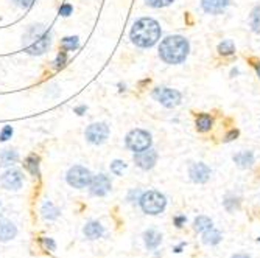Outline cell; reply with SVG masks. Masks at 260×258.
Segmentation results:
<instances>
[{"label":"cell","mask_w":260,"mask_h":258,"mask_svg":"<svg viewBox=\"0 0 260 258\" xmlns=\"http://www.w3.org/2000/svg\"><path fill=\"white\" fill-rule=\"evenodd\" d=\"M254 68H256V72H257V76L260 78V61L254 64Z\"/></svg>","instance_id":"obj_38"},{"label":"cell","mask_w":260,"mask_h":258,"mask_svg":"<svg viewBox=\"0 0 260 258\" xmlns=\"http://www.w3.org/2000/svg\"><path fill=\"white\" fill-rule=\"evenodd\" d=\"M218 53L221 56H231L236 53V45H234V42L226 39L223 42H220V45H218Z\"/></svg>","instance_id":"obj_24"},{"label":"cell","mask_w":260,"mask_h":258,"mask_svg":"<svg viewBox=\"0 0 260 258\" xmlns=\"http://www.w3.org/2000/svg\"><path fill=\"white\" fill-rule=\"evenodd\" d=\"M232 258H251V257L246 254H236V255H232Z\"/></svg>","instance_id":"obj_37"},{"label":"cell","mask_w":260,"mask_h":258,"mask_svg":"<svg viewBox=\"0 0 260 258\" xmlns=\"http://www.w3.org/2000/svg\"><path fill=\"white\" fill-rule=\"evenodd\" d=\"M25 168H27L33 176L39 177V157L36 154H31L25 159Z\"/></svg>","instance_id":"obj_22"},{"label":"cell","mask_w":260,"mask_h":258,"mask_svg":"<svg viewBox=\"0 0 260 258\" xmlns=\"http://www.w3.org/2000/svg\"><path fill=\"white\" fill-rule=\"evenodd\" d=\"M152 143H153L152 134L145 131V129H132V131L128 132L127 139H125V145L132 152H140L152 148Z\"/></svg>","instance_id":"obj_5"},{"label":"cell","mask_w":260,"mask_h":258,"mask_svg":"<svg viewBox=\"0 0 260 258\" xmlns=\"http://www.w3.org/2000/svg\"><path fill=\"white\" fill-rule=\"evenodd\" d=\"M134 162H136V165L142 170H152L156 162H157V151L153 148H148L145 151H140V152H134Z\"/></svg>","instance_id":"obj_11"},{"label":"cell","mask_w":260,"mask_h":258,"mask_svg":"<svg viewBox=\"0 0 260 258\" xmlns=\"http://www.w3.org/2000/svg\"><path fill=\"white\" fill-rule=\"evenodd\" d=\"M186 221H187V219H186V216H176V218H174V226L181 229V227L184 226V222H186Z\"/></svg>","instance_id":"obj_35"},{"label":"cell","mask_w":260,"mask_h":258,"mask_svg":"<svg viewBox=\"0 0 260 258\" xmlns=\"http://www.w3.org/2000/svg\"><path fill=\"white\" fill-rule=\"evenodd\" d=\"M72 11H73V8H72V5H69V3H64V5H61V8H60V14L64 16V17L70 16Z\"/></svg>","instance_id":"obj_32"},{"label":"cell","mask_w":260,"mask_h":258,"mask_svg":"<svg viewBox=\"0 0 260 258\" xmlns=\"http://www.w3.org/2000/svg\"><path fill=\"white\" fill-rule=\"evenodd\" d=\"M41 213H43V218L47 219V221H55L60 218V209L56 207V205L53 202H50V201H45L43 204V207H41Z\"/></svg>","instance_id":"obj_16"},{"label":"cell","mask_w":260,"mask_h":258,"mask_svg":"<svg viewBox=\"0 0 260 258\" xmlns=\"http://www.w3.org/2000/svg\"><path fill=\"white\" fill-rule=\"evenodd\" d=\"M221 234L218 230H215L214 227L212 229H209L206 232H203V243L207 244V246H215L221 241Z\"/></svg>","instance_id":"obj_20"},{"label":"cell","mask_w":260,"mask_h":258,"mask_svg":"<svg viewBox=\"0 0 260 258\" xmlns=\"http://www.w3.org/2000/svg\"><path fill=\"white\" fill-rule=\"evenodd\" d=\"M161 34L162 30L157 21L152 19V17H142L132 25L130 36L132 44H136L140 48H150L161 39Z\"/></svg>","instance_id":"obj_1"},{"label":"cell","mask_w":260,"mask_h":258,"mask_svg":"<svg viewBox=\"0 0 260 258\" xmlns=\"http://www.w3.org/2000/svg\"><path fill=\"white\" fill-rule=\"evenodd\" d=\"M212 227H214L212 219L207 218V216H203V215H201V216H198L195 219V222H194V229L196 232H206V230L212 229Z\"/></svg>","instance_id":"obj_23"},{"label":"cell","mask_w":260,"mask_h":258,"mask_svg":"<svg viewBox=\"0 0 260 258\" xmlns=\"http://www.w3.org/2000/svg\"><path fill=\"white\" fill-rule=\"evenodd\" d=\"M86 140L92 145H102L109 137V126L106 123H92L86 128Z\"/></svg>","instance_id":"obj_8"},{"label":"cell","mask_w":260,"mask_h":258,"mask_svg":"<svg viewBox=\"0 0 260 258\" xmlns=\"http://www.w3.org/2000/svg\"><path fill=\"white\" fill-rule=\"evenodd\" d=\"M13 135V128L11 126H5L0 132V142H6L8 139H11Z\"/></svg>","instance_id":"obj_30"},{"label":"cell","mask_w":260,"mask_h":258,"mask_svg":"<svg viewBox=\"0 0 260 258\" xmlns=\"http://www.w3.org/2000/svg\"><path fill=\"white\" fill-rule=\"evenodd\" d=\"M18 235V227H16L11 221H0V241L6 243L11 241V239Z\"/></svg>","instance_id":"obj_15"},{"label":"cell","mask_w":260,"mask_h":258,"mask_svg":"<svg viewBox=\"0 0 260 258\" xmlns=\"http://www.w3.org/2000/svg\"><path fill=\"white\" fill-rule=\"evenodd\" d=\"M229 5V0H201V6L207 14H221Z\"/></svg>","instance_id":"obj_13"},{"label":"cell","mask_w":260,"mask_h":258,"mask_svg":"<svg viewBox=\"0 0 260 258\" xmlns=\"http://www.w3.org/2000/svg\"><path fill=\"white\" fill-rule=\"evenodd\" d=\"M153 98L165 108H176L181 103V92L170 87H156L153 90Z\"/></svg>","instance_id":"obj_7"},{"label":"cell","mask_w":260,"mask_h":258,"mask_svg":"<svg viewBox=\"0 0 260 258\" xmlns=\"http://www.w3.org/2000/svg\"><path fill=\"white\" fill-rule=\"evenodd\" d=\"M145 2L152 8H165V6L172 5L174 0H145Z\"/></svg>","instance_id":"obj_28"},{"label":"cell","mask_w":260,"mask_h":258,"mask_svg":"<svg viewBox=\"0 0 260 258\" xmlns=\"http://www.w3.org/2000/svg\"><path fill=\"white\" fill-rule=\"evenodd\" d=\"M65 180H67V184H69L70 187L81 190V188L89 187L90 180H92V174H90V171L86 167L75 165V167H72L69 171H67Z\"/></svg>","instance_id":"obj_6"},{"label":"cell","mask_w":260,"mask_h":258,"mask_svg":"<svg viewBox=\"0 0 260 258\" xmlns=\"http://www.w3.org/2000/svg\"><path fill=\"white\" fill-rule=\"evenodd\" d=\"M112 188V182L111 179H109L106 174L100 173L97 176H92V180L89 184V190H90V194L94 196H106L109 192H111Z\"/></svg>","instance_id":"obj_9"},{"label":"cell","mask_w":260,"mask_h":258,"mask_svg":"<svg viewBox=\"0 0 260 258\" xmlns=\"http://www.w3.org/2000/svg\"><path fill=\"white\" fill-rule=\"evenodd\" d=\"M75 112H77L78 115H83V112H86V106H80V108H77V109H75Z\"/></svg>","instance_id":"obj_36"},{"label":"cell","mask_w":260,"mask_h":258,"mask_svg":"<svg viewBox=\"0 0 260 258\" xmlns=\"http://www.w3.org/2000/svg\"><path fill=\"white\" fill-rule=\"evenodd\" d=\"M14 2L18 3L19 6H22V8H31L36 0H14Z\"/></svg>","instance_id":"obj_34"},{"label":"cell","mask_w":260,"mask_h":258,"mask_svg":"<svg viewBox=\"0 0 260 258\" xmlns=\"http://www.w3.org/2000/svg\"><path fill=\"white\" fill-rule=\"evenodd\" d=\"M257 241H260V236H259V238H257Z\"/></svg>","instance_id":"obj_40"},{"label":"cell","mask_w":260,"mask_h":258,"mask_svg":"<svg viewBox=\"0 0 260 258\" xmlns=\"http://www.w3.org/2000/svg\"><path fill=\"white\" fill-rule=\"evenodd\" d=\"M19 159V154L14 150H5L0 152V167H10Z\"/></svg>","instance_id":"obj_21"},{"label":"cell","mask_w":260,"mask_h":258,"mask_svg":"<svg viewBox=\"0 0 260 258\" xmlns=\"http://www.w3.org/2000/svg\"><path fill=\"white\" fill-rule=\"evenodd\" d=\"M189 51H190L189 41L184 36H179V34L165 38L161 42V45H159V56H161L165 64L170 65H176L186 61Z\"/></svg>","instance_id":"obj_2"},{"label":"cell","mask_w":260,"mask_h":258,"mask_svg":"<svg viewBox=\"0 0 260 258\" xmlns=\"http://www.w3.org/2000/svg\"><path fill=\"white\" fill-rule=\"evenodd\" d=\"M189 176L195 184H206L209 177H211V168L203 162L194 163L189 170Z\"/></svg>","instance_id":"obj_12"},{"label":"cell","mask_w":260,"mask_h":258,"mask_svg":"<svg viewBox=\"0 0 260 258\" xmlns=\"http://www.w3.org/2000/svg\"><path fill=\"white\" fill-rule=\"evenodd\" d=\"M214 125V118L209 115V114H199L195 120V126L199 132H207L212 129Z\"/></svg>","instance_id":"obj_19"},{"label":"cell","mask_w":260,"mask_h":258,"mask_svg":"<svg viewBox=\"0 0 260 258\" xmlns=\"http://www.w3.org/2000/svg\"><path fill=\"white\" fill-rule=\"evenodd\" d=\"M41 244L45 249V251H50V252H55L56 251V243L53 238H41Z\"/></svg>","instance_id":"obj_29"},{"label":"cell","mask_w":260,"mask_h":258,"mask_svg":"<svg viewBox=\"0 0 260 258\" xmlns=\"http://www.w3.org/2000/svg\"><path fill=\"white\" fill-rule=\"evenodd\" d=\"M234 162H236L240 168H249L254 163V154L251 151H241L234 156Z\"/></svg>","instance_id":"obj_18"},{"label":"cell","mask_w":260,"mask_h":258,"mask_svg":"<svg viewBox=\"0 0 260 258\" xmlns=\"http://www.w3.org/2000/svg\"><path fill=\"white\" fill-rule=\"evenodd\" d=\"M83 234H85V236L87 239H98L103 236L105 227L100 224L98 221H89L85 226V229H83Z\"/></svg>","instance_id":"obj_14"},{"label":"cell","mask_w":260,"mask_h":258,"mask_svg":"<svg viewBox=\"0 0 260 258\" xmlns=\"http://www.w3.org/2000/svg\"><path fill=\"white\" fill-rule=\"evenodd\" d=\"M125 170H127V163H125L123 160H114L111 163V171L115 176H122Z\"/></svg>","instance_id":"obj_27"},{"label":"cell","mask_w":260,"mask_h":258,"mask_svg":"<svg viewBox=\"0 0 260 258\" xmlns=\"http://www.w3.org/2000/svg\"><path fill=\"white\" fill-rule=\"evenodd\" d=\"M249 23H251V28H253V31L260 33V6L254 8L253 13H251Z\"/></svg>","instance_id":"obj_26"},{"label":"cell","mask_w":260,"mask_h":258,"mask_svg":"<svg viewBox=\"0 0 260 258\" xmlns=\"http://www.w3.org/2000/svg\"><path fill=\"white\" fill-rule=\"evenodd\" d=\"M0 184H2V187L6 188V190H14L16 192V190H19L23 184V174L19 170L10 168L2 174V177H0Z\"/></svg>","instance_id":"obj_10"},{"label":"cell","mask_w":260,"mask_h":258,"mask_svg":"<svg viewBox=\"0 0 260 258\" xmlns=\"http://www.w3.org/2000/svg\"><path fill=\"white\" fill-rule=\"evenodd\" d=\"M144 243H145L147 249H156L159 244L162 243V235L159 234L157 230L150 229L144 234Z\"/></svg>","instance_id":"obj_17"},{"label":"cell","mask_w":260,"mask_h":258,"mask_svg":"<svg viewBox=\"0 0 260 258\" xmlns=\"http://www.w3.org/2000/svg\"><path fill=\"white\" fill-rule=\"evenodd\" d=\"M78 45H80L78 36H67L61 41V47L64 51H73L78 48Z\"/></svg>","instance_id":"obj_25"},{"label":"cell","mask_w":260,"mask_h":258,"mask_svg":"<svg viewBox=\"0 0 260 258\" xmlns=\"http://www.w3.org/2000/svg\"><path fill=\"white\" fill-rule=\"evenodd\" d=\"M237 137H238V129H232V131H229L224 135V142H232V140H236Z\"/></svg>","instance_id":"obj_33"},{"label":"cell","mask_w":260,"mask_h":258,"mask_svg":"<svg viewBox=\"0 0 260 258\" xmlns=\"http://www.w3.org/2000/svg\"><path fill=\"white\" fill-rule=\"evenodd\" d=\"M22 42H23V50L28 55L33 56L44 55L50 47V31L43 23L30 25L23 34Z\"/></svg>","instance_id":"obj_3"},{"label":"cell","mask_w":260,"mask_h":258,"mask_svg":"<svg viewBox=\"0 0 260 258\" xmlns=\"http://www.w3.org/2000/svg\"><path fill=\"white\" fill-rule=\"evenodd\" d=\"M182 246H184V243H182L181 246H178V247H174V249H173V251H174L176 254H179V252H182Z\"/></svg>","instance_id":"obj_39"},{"label":"cell","mask_w":260,"mask_h":258,"mask_svg":"<svg viewBox=\"0 0 260 258\" xmlns=\"http://www.w3.org/2000/svg\"><path fill=\"white\" fill-rule=\"evenodd\" d=\"M65 63H67V55H65V51L63 50L61 53L56 56V61H55V64H56V67H58V68H61V67H64V65H65Z\"/></svg>","instance_id":"obj_31"},{"label":"cell","mask_w":260,"mask_h":258,"mask_svg":"<svg viewBox=\"0 0 260 258\" xmlns=\"http://www.w3.org/2000/svg\"><path fill=\"white\" fill-rule=\"evenodd\" d=\"M139 205L144 213L147 215H159L165 210L167 205V197L156 190H148L145 193H142L139 197Z\"/></svg>","instance_id":"obj_4"}]
</instances>
